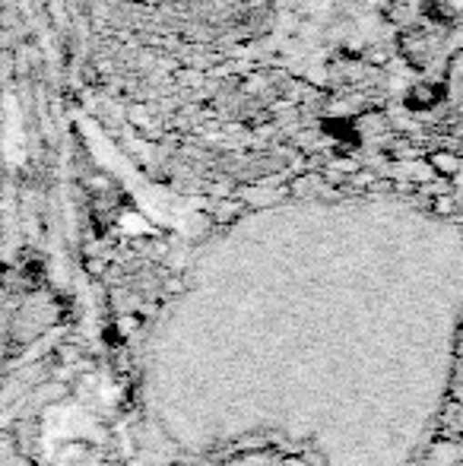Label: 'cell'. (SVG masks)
Masks as SVG:
<instances>
[{
  "label": "cell",
  "mask_w": 463,
  "mask_h": 466,
  "mask_svg": "<svg viewBox=\"0 0 463 466\" xmlns=\"http://www.w3.org/2000/svg\"><path fill=\"white\" fill-rule=\"evenodd\" d=\"M232 457H226L216 466H311L308 454H298V448L289 444H257V448H229Z\"/></svg>",
  "instance_id": "obj_1"
},
{
  "label": "cell",
  "mask_w": 463,
  "mask_h": 466,
  "mask_svg": "<svg viewBox=\"0 0 463 466\" xmlns=\"http://www.w3.org/2000/svg\"><path fill=\"white\" fill-rule=\"evenodd\" d=\"M445 429L451 431L454 441L463 444V324L458 339V359H454V380H451V400H448Z\"/></svg>",
  "instance_id": "obj_2"
},
{
  "label": "cell",
  "mask_w": 463,
  "mask_h": 466,
  "mask_svg": "<svg viewBox=\"0 0 463 466\" xmlns=\"http://www.w3.org/2000/svg\"><path fill=\"white\" fill-rule=\"evenodd\" d=\"M441 98H445V89L438 86V83H416L413 89H409L407 93V105L409 108H419V111H426V108H435V105L441 102Z\"/></svg>",
  "instance_id": "obj_3"
},
{
  "label": "cell",
  "mask_w": 463,
  "mask_h": 466,
  "mask_svg": "<svg viewBox=\"0 0 463 466\" xmlns=\"http://www.w3.org/2000/svg\"><path fill=\"white\" fill-rule=\"evenodd\" d=\"M432 166L438 168V172H445V175H454V172H460V156H454V153H435L432 156Z\"/></svg>",
  "instance_id": "obj_4"
},
{
  "label": "cell",
  "mask_w": 463,
  "mask_h": 466,
  "mask_svg": "<svg viewBox=\"0 0 463 466\" xmlns=\"http://www.w3.org/2000/svg\"><path fill=\"white\" fill-rule=\"evenodd\" d=\"M428 466H463V444H454L445 457L438 454L435 461H428Z\"/></svg>",
  "instance_id": "obj_5"
}]
</instances>
